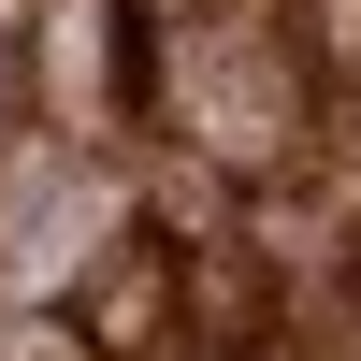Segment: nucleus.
<instances>
[{"label":"nucleus","instance_id":"nucleus-1","mask_svg":"<svg viewBox=\"0 0 361 361\" xmlns=\"http://www.w3.org/2000/svg\"><path fill=\"white\" fill-rule=\"evenodd\" d=\"M159 304H173V260L130 246V260H102V289H87V333L102 347H159Z\"/></svg>","mask_w":361,"mask_h":361}]
</instances>
